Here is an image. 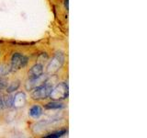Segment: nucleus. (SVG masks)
<instances>
[{"label": "nucleus", "mask_w": 147, "mask_h": 138, "mask_svg": "<svg viewBox=\"0 0 147 138\" xmlns=\"http://www.w3.org/2000/svg\"><path fill=\"white\" fill-rule=\"evenodd\" d=\"M54 87L53 84L50 83L48 79L46 80L42 84L39 85L38 87H34L31 90L30 97L33 100L40 101V100H44L46 99H49V96L52 92L53 87Z\"/></svg>", "instance_id": "obj_1"}, {"label": "nucleus", "mask_w": 147, "mask_h": 138, "mask_svg": "<svg viewBox=\"0 0 147 138\" xmlns=\"http://www.w3.org/2000/svg\"><path fill=\"white\" fill-rule=\"evenodd\" d=\"M68 85L65 82H61L54 86L52 89V92L49 96V99L52 100H60L62 101L63 99H66L68 98Z\"/></svg>", "instance_id": "obj_2"}, {"label": "nucleus", "mask_w": 147, "mask_h": 138, "mask_svg": "<svg viewBox=\"0 0 147 138\" xmlns=\"http://www.w3.org/2000/svg\"><path fill=\"white\" fill-rule=\"evenodd\" d=\"M29 63V59L21 53H13L11 60H10V70L12 72H17L20 69L27 66Z\"/></svg>", "instance_id": "obj_3"}, {"label": "nucleus", "mask_w": 147, "mask_h": 138, "mask_svg": "<svg viewBox=\"0 0 147 138\" xmlns=\"http://www.w3.org/2000/svg\"><path fill=\"white\" fill-rule=\"evenodd\" d=\"M64 62V56L61 53H57L54 54V56L50 60L46 69L47 75H53V74L57 73L60 68L63 66Z\"/></svg>", "instance_id": "obj_4"}, {"label": "nucleus", "mask_w": 147, "mask_h": 138, "mask_svg": "<svg viewBox=\"0 0 147 138\" xmlns=\"http://www.w3.org/2000/svg\"><path fill=\"white\" fill-rule=\"evenodd\" d=\"M43 74H44V69L42 64L37 63L34 66H32L29 72H28V79H33V78L40 76Z\"/></svg>", "instance_id": "obj_5"}, {"label": "nucleus", "mask_w": 147, "mask_h": 138, "mask_svg": "<svg viewBox=\"0 0 147 138\" xmlns=\"http://www.w3.org/2000/svg\"><path fill=\"white\" fill-rule=\"evenodd\" d=\"M47 79H48V76L43 74V75H41L40 76L33 78V79H28L26 85H25V87H26L27 90L31 91L34 87H38L40 84H42V83H44Z\"/></svg>", "instance_id": "obj_6"}, {"label": "nucleus", "mask_w": 147, "mask_h": 138, "mask_svg": "<svg viewBox=\"0 0 147 138\" xmlns=\"http://www.w3.org/2000/svg\"><path fill=\"white\" fill-rule=\"evenodd\" d=\"M26 95L24 92L20 91L16 93L13 96V102H12V106L15 108H20L22 106H24V104L26 103Z\"/></svg>", "instance_id": "obj_7"}, {"label": "nucleus", "mask_w": 147, "mask_h": 138, "mask_svg": "<svg viewBox=\"0 0 147 138\" xmlns=\"http://www.w3.org/2000/svg\"><path fill=\"white\" fill-rule=\"evenodd\" d=\"M42 114H43V108L39 104H33L29 110L30 117L34 120L40 119Z\"/></svg>", "instance_id": "obj_8"}, {"label": "nucleus", "mask_w": 147, "mask_h": 138, "mask_svg": "<svg viewBox=\"0 0 147 138\" xmlns=\"http://www.w3.org/2000/svg\"><path fill=\"white\" fill-rule=\"evenodd\" d=\"M43 108L45 110H60L64 108V104L60 100H53L51 102L46 103Z\"/></svg>", "instance_id": "obj_9"}, {"label": "nucleus", "mask_w": 147, "mask_h": 138, "mask_svg": "<svg viewBox=\"0 0 147 138\" xmlns=\"http://www.w3.org/2000/svg\"><path fill=\"white\" fill-rule=\"evenodd\" d=\"M3 102H4V107L6 108H9L12 107V102H13V96L7 94L3 96Z\"/></svg>", "instance_id": "obj_10"}, {"label": "nucleus", "mask_w": 147, "mask_h": 138, "mask_svg": "<svg viewBox=\"0 0 147 138\" xmlns=\"http://www.w3.org/2000/svg\"><path fill=\"white\" fill-rule=\"evenodd\" d=\"M67 133V130L65 129H63V130H60V131H56V132H53V133H51L49 135H45V137H61Z\"/></svg>", "instance_id": "obj_11"}, {"label": "nucleus", "mask_w": 147, "mask_h": 138, "mask_svg": "<svg viewBox=\"0 0 147 138\" xmlns=\"http://www.w3.org/2000/svg\"><path fill=\"white\" fill-rule=\"evenodd\" d=\"M18 87H20V82L18 81L10 83V85H9L8 87H7V93H9V94L12 93V92H14L18 89Z\"/></svg>", "instance_id": "obj_12"}, {"label": "nucleus", "mask_w": 147, "mask_h": 138, "mask_svg": "<svg viewBox=\"0 0 147 138\" xmlns=\"http://www.w3.org/2000/svg\"><path fill=\"white\" fill-rule=\"evenodd\" d=\"M4 108V102H3V96L0 95V110H2Z\"/></svg>", "instance_id": "obj_13"}, {"label": "nucleus", "mask_w": 147, "mask_h": 138, "mask_svg": "<svg viewBox=\"0 0 147 138\" xmlns=\"http://www.w3.org/2000/svg\"><path fill=\"white\" fill-rule=\"evenodd\" d=\"M64 7L66 10H68V0H64Z\"/></svg>", "instance_id": "obj_14"}]
</instances>
